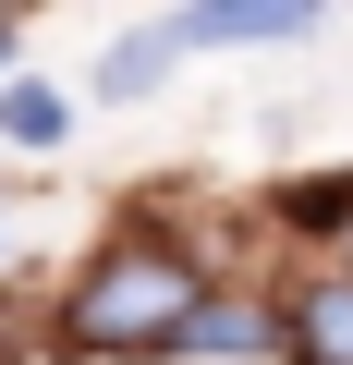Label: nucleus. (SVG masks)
Segmentation results:
<instances>
[{
	"mask_svg": "<svg viewBox=\"0 0 353 365\" xmlns=\"http://www.w3.org/2000/svg\"><path fill=\"white\" fill-rule=\"evenodd\" d=\"M195 304H208V292H195V256H170V244H122V256H98V268L73 280V304H61V353H86V365L170 353Z\"/></svg>",
	"mask_w": 353,
	"mask_h": 365,
	"instance_id": "1",
	"label": "nucleus"
},
{
	"mask_svg": "<svg viewBox=\"0 0 353 365\" xmlns=\"http://www.w3.org/2000/svg\"><path fill=\"white\" fill-rule=\"evenodd\" d=\"M292 365H353V280H317V292H292Z\"/></svg>",
	"mask_w": 353,
	"mask_h": 365,
	"instance_id": "2",
	"label": "nucleus"
},
{
	"mask_svg": "<svg viewBox=\"0 0 353 365\" xmlns=\"http://www.w3.org/2000/svg\"><path fill=\"white\" fill-rule=\"evenodd\" d=\"M170 353H183V365H232V353H268V304H195Z\"/></svg>",
	"mask_w": 353,
	"mask_h": 365,
	"instance_id": "3",
	"label": "nucleus"
},
{
	"mask_svg": "<svg viewBox=\"0 0 353 365\" xmlns=\"http://www.w3.org/2000/svg\"><path fill=\"white\" fill-rule=\"evenodd\" d=\"M317 13H305V0H220V13H183V25H170V37H305Z\"/></svg>",
	"mask_w": 353,
	"mask_h": 365,
	"instance_id": "4",
	"label": "nucleus"
},
{
	"mask_svg": "<svg viewBox=\"0 0 353 365\" xmlns=\"http://www.w3.org/2000/svg\"><path fill=\"white\" fill-rule=\"evenodd\" d=\"M170 49H183V37H170V25H146V37H122V49L98 61V98H146V86L170 73Z\"/></svg>",
	"mask_w": 353,
	"mask_h": 365,
	"instance_id": "5",
	"label": "nucleus"
},
{
	"mask_svg": "<svg viewBox=\"0 0 353 365\" xmlns=\"http://www.w3.org/2000/svg\"><path fill=\"white\" fill-rule=\"evenodd\" d=\"M61 122H73V110H61L49 86H0V134H13V146H61Z\"/></svg>",
	"mask_w": 353,
	"mask_h": 365,
	"instance_id": "6",
	"label": "nucleus"
},
{
	"mask_svg": "<svg viewBox=\"0 0 353 365\" xmlns=\"http://www.w3.org/2000/svg\"><path fill=\"white\" fill-rule=\"evenodd\" d=\"M0 61H13V25H0Z\"/></svg>",
	"mask_w": 353,
	"mask_h": 365,
	"instance_id": "7",
	"label": "nucleus"
},
{
	"mask_svg": "<svg viewBox=\"0 0 353 365\" xmlns=\"http://www.w3.org/2000/svg\"><path fill=\"white\" fill-rule=\"evenodd\" d=\"M341 256H353V232H341Z\"/></svg>",
	"mask_w": 353,
	"mask_h": 365,
	"instance_id": "8",
	"label": "nucleus"
}]
</instances>
